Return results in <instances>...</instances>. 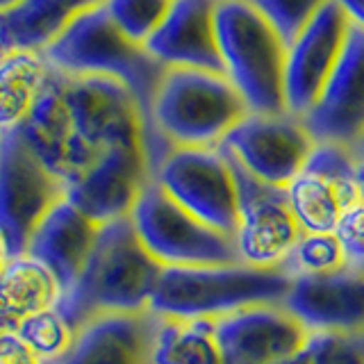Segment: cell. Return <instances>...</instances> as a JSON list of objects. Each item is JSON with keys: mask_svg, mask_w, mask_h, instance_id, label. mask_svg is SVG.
Masks as SVG:
<instances>
[{"mask_svg": "<svg viewBox=\"0 0 364 364\" xmlns=\"http://www.w3.org/2000/svg\"><path fill=\"white\" fill-rule=\"evenodd\" d=\"M18 130L64 182L119 144L146 141L153 173L171 153L155 139L139 100L123 82L98 75H66L53 68Z\"/></svg>", "mask_w": 364, "mask_h": 364, "instance_id": "6da1fadb", "label": "cell"}, {"mask_svg": "<svg viewBox=\"0 0 364 364\" xmlns=\"http://www.w3.org/2000/svg\"><path fill=\"white\" fill-rule=\"evenodd\" d=\"M162 273L164 267L146 250L130 216L102 223L82 273L62 294L57 310L75 330L105 314L151 310Z\"/></svg>", "mask_w": 364, "mask_h": 364, "instance_id": "7a4b0ae2", "label": "cell"}, {"mask_svg": "<svg viewBox=\"0 0 364 364\" xmlns=\"http://www.w3.org/2000/svg\"><path fill=\"white\" fill-rule=\"evenodd\" d=\"M250 114L225 73L166 68L151 105V130L166 151L216 148Z\"/></svg>", "mask_w": 364, "mask_h": 364, "instance_id": "3957f363", "label": "cell"}, {"mask_svg": "<svg viewBox=\"0 0 364 364\" xmlns=\"http://www.w3.org/2000/svg\"><path fill=\"white\" fill-rule=\"evenodd\" d=\"M291 276L282 267L244 262L216 267H164L151 310L168 318H221L255 305H282Z\"/></svg>", "mask_w": 364, "mask_h": 364, "instance_id": "277c9868", "label": "cell"}, {"mask_svg": "<svg viewBox=\"0 0 364 364\" xmlns=\"http://www.w3.org/2000/svg\"><path fill=\"white\" fill-rule=\"evenodd\" d=\"M41 55L53 71L119 80L139 100L146 117H151L153 96L166 71L144 46L114 26L102 5L82 11Z\"/></svg>", "mask_w": 364, "mask_h": 364, "instance_id": "5b68a950", "label": "cell"}, {"mask_svg": "<svg viewBox=\"0 0 364 364\" xmlns=\"http://www.w3.org/2000/svg\"><path fill=\"white\" fill-rule=\"evenodd\" d=\"M216 39L223 73L242 94L250 112L284 109V57L287 43L250 0L216 3Z\"/></svg>", "mask_w": 364, "mask_h": 364, "instance_id": "8992f818", "label": "cell"}, {"mask_svg": "<svg viewBox=\"0 0 364 364\" xmlns=\"http://www.w3.org/2000/svg\"><path fill=\"white\" fill-rule=\"evenodd\" d=\"M66 200V182L32 151L21 130L0 134V232L9 255H26L34 230Z\"/></svg>", "mask_w": 364, "mask_h": 364, "instance_id": "52a82bcc", "label": "cell"}, {"mask_svg": "<svg viewBox=\"0 0 364 364\" xmlns=\"http://www.w3.org/2000/svg\"><path fill=\"white\" fill-rule=\"evenodd\" d=\"M132 225L141 244L162 267L237 264L235 237L198 221L153 180L132 208Z\"/></svg>", "mask_w": 364, "mask_h": 364, "instance_id": "ba28073f", "label": "cell"}, {"mask_svg": "<svg viewBox=\"0 0 364 364\" xmlns=\"http://www.w3.org/2000/svg\"><path fill=\"white\" fill-rule=\"evenodd\" d=\"M155 182L198 221L235 237L239 223L237 180L230 159L219 146L173 148L157 166Z\"/></svg>", "mask_w": 364, "mask_h": 364, "instance_id": "9c48e42d", "label": "cell"}, {"mask_svg": "<svg viewBox=\"0 0 364 364\" xmlns=\"http://www.w3.org/2000/svg\"><path fill=\"white\" fill-rule=\"evenodd\" d=\"M219 148L253 178L287 187L310 159L316 139L305 121L289 112H250Z\"/></svg>", "mask_w": 364, "mask_h": 364, "instance_id": "30bf717a", "label": "cell"}, {"mask_svg": "<svg viewBox=\"0 0 364 364\" xmlns=\"http://www.w3.org/2000/svg\"><path fill=\"white\" fill-rule=\"evenodd\" d=\"M225 157L230 159L237 180L239 223L235 244L239 259L250 267H282L303 235L287 187L267 185L244 171L228 153Z\"/></svg>", "mask_w": 364, "mask_h": 364, "instance_id": "8fae6325", "label": "cell"}, {"mask_svg": "<svg viewBox=\"0 0 364 364\" xmlns=\"http://www.w3.org/2000/svg\"><path fill=\"white\" fill-rule=\"evenodd\" d=\"M153 180L155 173L148 144H119L66 182V200L102 225L130 216Z\"/></svg>", "mask_w": 364, "mask_h": 364, "instance_id": "7c38bea8", "label": "cell"}, {"mask_svg": "<svg viewBox=\"0 0 364 364\" xmlns=\"http://www.w3.org/2000/svg\"><path fill=\"white\" fill-rule=\"evenodd\" d=\"M358 155L335 144H316L310 159L287 185L291 210L303 232H335L360 203Z\"/></svg>", "mask_w": 364, "mask_h": 364, "instance_id": "4fadbf2b", "label": "cell"}, {"mask_svg": "<svg viewBox=\"0 0 364 364\" xmlns=\"http://www.w3.org/2000/svg\"><path fill=\"white\" fill-rule=\"evenodd\" d=\"M350 21L335 3L318 14L287 43L284 57V109L305 119L321 98L330 75L339 64L350 32Z\"/></svg>", "mask_w": 364, "mask_h": 364, "instance_id": "5bb4252c", "label": "cell"}, {"mask_svg": "<svg viewBox=\"0 0 364 364\" xmlns=\"http://www.w3.org/2000/svg\"><path fill=\"white\" fill-rule=\"evenodd\" d=\"M223 364H280L294 360L310 339L284 305H255L214 318Z\"/></svg>", "mask_w": 364, "mask_h": 364, "instance_id": "9a60e30c", "label": "cell"}, {"mask_svg": "<svg viewBox=\"0 0 364 364\" xmlns=\"http://www.w3.org/2000/svg\"><path fill=\"white\" fill-rule=\"evenodd\" d=\"M316 144L355 153L364 141V30L353 26L321 98L303 119Z\"/></svg>", "mask_w": 364, "mask_h": 364, "instance_id": "2e32d148", "label": "cell"}, {"mask_svg": "<svg viewBox=\"0 0 364 364\" xmlns=\"http://www.w3.org/2000/svg\"><path fill=\"white\" fill-rule=\"evenodd\" d=\"M282 305L310 333H364V271L296 276Z\"/></svg>", "mask_w": 364, "mask_h": 364, "instance_id": "e0dca14e", "label": "cell"}, {"mask_svg": "<svg viewBox=\"0 0 364 364\" xmlns=\"http://www.w3.org/2000/svg\"><path fill=\"white\" fill-rule=\"evenodd\" d=\"M219 0H173L168 16L146 43L155 62L164 68H196L223 73L216 39Z\"/></svg>", "mask_w": 364, "mask_h": 364, "instance_id": "ac0fdd59", "label": "cell"}, {"mask_svg": "<svg viewBox=\"0 0 364 364\" xmlns=\"http://www.w3.org/2000/svg\"><path fill=\"white\" fill-rule=\"evenodd\" d=\"M157 314H105L77 330L71 350L55 364H153Z\"/></svg>", "mask_w": 364, "mask_h": 364, "instance_id": "d6986e66", "label": "cell"}, {"mask_svg": "<svg viewBox=\"0 0 364 364\" xmlns=\"http://www.w3.org/2000/svg\"><path fill=\"white\" fill-rule=\"evenodd\" d=\"M98 232L100 223L80 212L71 200H64L34 230L26 255L48 267L64 294L82 273Z\"/></svg>", "mask_w": 364, "mask_h": 364, "instance_id": "ffe728a7", "label": "cell"}, {"mask_svg": "<svg viewBox=\"0 0 364 364\" xmlns=\"http://www.w3.org/2000/svg\"><path fill=\"white\" fill-rule=\"evenodd\" d=\"M105 0H26L9 14L0 16V53L43 48L60 37L71 23L87 9Z\"/></svg>", "mask_w": 364, "mask_h": 364, "instance_id": "44dd1931", "label": "cell"}, {"mask_svg": "<svg viewBox=\"0 0 364 364\" xmlns=\"http://www.w3.org/2000/svg\"><path fill=\"white\" fill-rule=\"evenodd\" d=\"M60 299L62 287L48 267L30 255L11 257L0 273V333H14L32 314L57 307Z\"/></svg>", "mask_w": 364, "mask_h": 364, "instance_id": "7402d4cb", "label": "cell"}, {"mask_svg": "<svg viewBox=\"0 0 364 364\" xmlns=\"http://www.w3.org/2000/svg\"><path fill=\"white\" fill-rule=\"evenodd\" d=\"M48 73L50 66L34 50H14L0 60V134L30 117Z\"/></svg>", "mask_w": 364, "mask_h": 364, "instance_id": "603a6c76", "label": "cell"}, {"mask_svg": "<svg viewBox=\"0 0 364 364\" xmlns=\"http://www.w3.org/2000/svg\"><path fill=\"white\" fill-rule=\"evenodd\" d=\"M153 364H223L214 321L157 316Z\"/></svg>", "mask_w": 364, "mask_h": 364, "instance_id": "cb8c5ba5", "label": "cell"}, {"mask_svg": "<svg viewBox=\"0 0 364 364\" xmlns=\"http://www.w3.org/2000/svg\"><path fill=\"white\" fill-rule=\"evenodd\" d=\"M14 333H18V337L26 341L46 364H55L62 358H66V353L71 350L73 341L77 337V330L68 323V318L57 310V307L32 314L18 326V330H14Z\"/></svg>", "mask_w": 364, "mask_h": 364, "instance_id": "d4e9b609", "label": "cell"}, {"mask_svg": "<svg viewBox=\"0 0 364 364\" xmlns=\"http://www.w3.org/2000/svg\"><path fill=\"white\" fill-rule=\"evenodd\" d=\"M346 267L344 253L333 232H303L284 257L282 269L296 276H318Z\"/></svg>", "mask_w": 364, "mask_h": 364, "instance_id": "484cf974", "label": "cell"}, {"mask_svg": "<svg viewBox=\"0 0 364 364\" xmlns=\"http://www.w3.org/2000/svg\"><path fill=\"white\" fill-rule=\"evenodd\" d=\"M171 5L173 0H105L102 3L114 26L144 48L168 16Z\"/></svg>", "mask_w": 364, "mask_h": 364, "instance_id": "4316f807", "label": "cell"}, {"mask_svg": "<svg viewBox=\"0 0 364 364\" xmlns=\"http://www.w3.org/2000/svg\"><path fill=\"white\" fill-rule=\"evenodd\" d=\"M303 364H364V333H310Z\"/></svg>", "mask_w": 364, "mask_h": 364, "instance_id": "83f0119b", "label": "cell"}, {"mask_svg": "<svg viewBox=\"0 0 364 364\" xmlns=\"http://www.w3.org/2000/svg\"><path fill=\"white\" fill-rule=\"evenodd\" d=\"M250 3L276 28L282 41L289 43L333 0H250Z\"/></svg>", "mask_w": 364, "mask_h": 364, "instance_id": "f1b7e54d", "label": "cell"}, {"mask_svg": "<svg viewBox=\"0 0 364 364\" xmlns=\"http://www.w3.org/2000/svg\"><path fill=\"white\" fill-rule=\"evenodd\" d=\"M337 242L344 253L346 267L364 271V208L358 203L355 208L348 210L341 221L337 223L335 232Z\"/></svg>", "mask_w": 364, "mask_h": 364, "instance_id": "f546056e", "label": "cell"}, {"mask_svg": "<svg viewBox=\"0 0 364 364\" xmlns=\"http://www.w3.org/2000/svg\"><path fill=\"white\" fill-rule=\"evenodd\" d=\"M0 364H46L18 333H0Z\"/></svg>", "mask_w": 364, "mask_h": 364, "instance_id": "4dcf8cb0", "label": "cell"}, {"mask_svg": "<svg viewBox=\"0 0 364 364\" xmlns=\"http://www.w3.org/2000/svg\"><path fill=\"white\" fill-rule=\"evenodd\" d=\"M333 3L344 11L350 26L364 30V0H333Z\"/></svg>", "mask_w": 364, "mask_h": 364, "instance_id": "1f68e13d", "label": "cell"}, {"mask_svg": "<svg viewBox=\"0 0 364 364\" xmlns=\"http://www.w3.org/2000/svg\"><path fill=\"white\" fill-rule=\"evenodd\" d=\"M11 259L9 255V248H7V242H5V237L3 232H0V273H3V269L7 267V262Z\"/></svg>", "mask_w": 364, "mask_h": 364, "instance_id": "d6a6232c", "label": "cell"}, {"mask_svg": "<svg viewBox=\"0 0 364 364\" xmlns=\"http://www.w3.org/2000/svg\"><path fill=\"white\" fill-rule=\"evenodd\" d=\"M26 0H0V16L3 14H9V11H14L16 7H21Z\"/></svg>", "mask_w": 364, "mask_h": 364, "instance_id": "836d02e7", "label": "cell"}, {"mask_svg": "<svg viewBox=\"0 0 364 364\" xmlns=\"http://www.w3.org/2000/svg\"><path fill=\"white\" fill-rule=\"evenodd\" d=\"M358 180H360V203L364 208V162H360L358 166Z\"/></svg>", "mask_w": 364, "mask_h": 364, "instance_id": "e575fe53", "label": "cell"}, {"mask_svg": "<svg viewBox=\"0 0 364 364\" xmlns=\"http://www.w3.org/2000/svg\"><path fill=\"white\" fill-rule=\"evenodd\" d=\"M355 155H358V159H360V162H364V141L358 146V151H355Z\"/></svg>", "mask_w": 364, "mask_h": 364, "instance_id": "d590c367", "label": "cell"}, {"mask_svg": "<svg viewBox=\"0 0 364 364\" xmlns=\"http://www.w3.org/2000/svg\"><path fill=\"white\" fill-rule=\"evenodd\" d=\"M280 364H303V360H301L299 355H296L294 360H287V362H280Z\"/></svg>", "mask_w": 364, "mask_h": 364, "instance_id": "8d00e7d4", "label": "cell"}, {"mask_svg": "<svg viewBox=\"0 0 364 364\" xmlns=\"http://www.w3.org/2000/svg\"><path fill=\"white\" fill-rule=\"evenodd\" d=\"M0 60H3V53H0Z\"/></svg>", "mask_w": 364, "mask_h": 364, "instance_id": "74e56055", "label": "cell"}]
</instances>
